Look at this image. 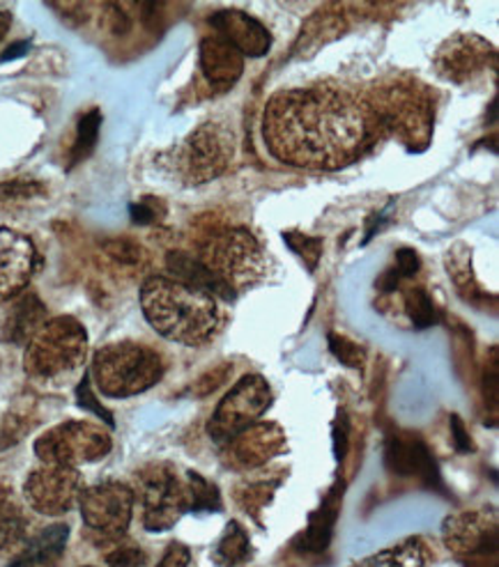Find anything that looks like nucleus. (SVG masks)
I'll use <instances>...</instances> for the list:
<instances>
[{
	"label": "nucleus",
	"instance_id": "72a5a7b5",
	"mask_svg": "<svg viewBox=\"0 0 499 567\" xmlns=\"http://www.w3.org/2000/svg\"><path fill=\"white\" fill-rule=\"evenodd\" d=\"M104 256L124 269H141L147 260L143 246L132 239H109L104 241Z\"/></svg>",
	"mask_w": 499,
	"mask_h": 567
},
{
	"label": "nucleus",
	"instance_id": "a878e982",
	"mask_svg": "<svg viewBox=\"0 0 499 567\" xmlns=\"http://www.w3.org/2000/svg\"><path fill=\"white\" fill-rule=\"evenodd\" d=\"M47 198V186L40 179L19 177L0 182V212H21Z\"/></svg>",
	"mask_w": 499,
	"mask_h": 567
},
{
	"label": "nucleus",
	"instance_id": "8fccbe9b",
	"mask_svg": "<svg viewBox=\"0 0 499 567\" xmlns=\"http://www.w3.org/2000/svg\"><path fill=\"white\" fill-rule=\"evenodd\" d=\"M83 567H95V565H83Z\"/></svg>",
	"mask_w": 499,
	"mask_h": 567
},
{
	"label": "nucleus",
	"instance_id": "6e6552de",
	"mask_svg": "<svg viewBox=\"0 0 499 567\" xmlns=\"http://www.w3.org/2000/svg\"><path fill=\"white\" fill-rule=\"evenodd\" d=\"M233 134L220 122H205L184 138L175 152V171L190 184H205L220 177L233 162Z\"/></svg>",
	"mask_w": 499,
	"mask_h": 567
},
{
	"label": "nucleus",
	"instance_id": "c756f323",
	"mask_svg": "<svg viewBox=\"0 0 499 567\" xmlns=\"http://www.w3.org/2000/svg\"><path fill=\"white\" fill-rule=\"evenodd\" d=\"M222 494L196 471L186 474V513H220Z\"/></svg>",
	"mask_w": 499,
	"mask_h": 567
},
{
	"label": "nucleus",
	"instance_id": "f8f14e48",
	"mask_svg": "<svg viewBox=\"0 0 499 567\" xmlns=\"http://www.w3.org/2000/svg\"><path fill=\"white\" fill-rule=\"evenodd\" d=\"M442 540L465 567H497V517L486 511L445 519Z\"/></svg>",
	"mask_w": 499,
	"mask_h": 567
},
{
	"label": "nucleus",
	"instance_id": "7c9ffc66",
	"mask_svg": "<svg viewBox=\"0 0 499 567\" xmlns=\"http://www.w3.org/2000/svg\"><path fill=\"white\" fill-rule=\"evenodd\" d=\"M281 478H261V481H242L235 487V501L242 511L254 515L258 519L261 511L272 501Z\"/></svg>",
	"mask_w": 499,
	"mask_h": 567
},
{
	"label": "nucleus",
	"instance_id": "473e14b6",
	"mask_svg": "<svg viewBox=\"0 0 499 567\" xmlns=\"http://www.w3.org/2000/svg\"><path fill=\"white\" fill-rule=\"evenodd\" d=\"M405 310H408V318L413 320L415 329H430L440 322V310L435 308L424 288H413L405 292Z\"/></svg>",
	"mask_w": 499,
	"mask_h": 567
},
{
	"label": "nucleus",
	"instance_id": "393cba45",
	"mask_svg": "<svg viewBox=\"0 0 499 567\" xmlns=\"http://www.w3.org/2000/svg\"><path fill=\"white\" fill-rule=\"evenodd\" d=\"M28 528V519L23 513L21 501L12 492V487L0 485V551L17 547Z\"/></svg>",
	"mask_w": 499,
	"mask_h": 567
},
{
	"label": "nucleus",
	"instance_id": "9d476101",
	"mask_svg": "<svg viewBox=\"0 0 499 567\" xmlns=\"http://www.w3.org/2000/svg\"><path fill=\"white\" fill-rule=\"evenodd\" d=\"M134 498L132 487L115 481L88 487L79 498L83 524L98 535L100 543H118L132 524Z\"/></svg>",
	"mask_w": 499,
	"mask_h": 567
},
{
	"label": "nucleus",
	"instance_id": "0eeeda50",
	"mask_svg": "<svg viewBox=\"0 0 499 567\" xmlns=\"http://www.w3.org/2000/svg\"><path fill=\"white\" fill-rule=\"evenodd\" d=\"M113 449L111 434L88 421H68L51 427L35 441V455L44 464L70 466L100 462Z\"/></svg>",
	"mask_w": 499,
	"mask_h": 567
},
{
	"label": "nucleus",
	"instance_id": "4be33fe9",
	"mask_svg": "<svg viewBox=\"0 0 499 567\" xmlns=\"http://www.w3.org/2000/svg\"><path fill=\"white\" fill-rule=\"evenodd\" d=\"M68 540V524H53L38 533L33 540H28L26 547L8 563V567H58L62 556H65Z\"/></svg>",
	"mask_w": 499,
	"mask_h": 567
},
{
	"label": "nucleus",
	"instance_id": "423d86ee",
	"mask_svg": "<svg viewBox=\"0 0 499 567\" xmlns=\"http://www.w3.org/2000/svg\"><path fill=\"white\" fill-rule=\"evenodd\" d=\"M198 260L233 292L256 286L265 276L263 248L246 228L212 233L201 246Z\"/></svg>",
	"mask_w": 499,
	"mask_h": 567
},
{
	"label": "nucleus",
	"instance_id": "bb28decb",
	"mask_svg": "<svg viewBox=\"0 0 499 567\" xmlns=\"http://www.w3.org/2000/svg\"><path fill=\"white\" fill-rule=\"evenodd\" d=\"M426 565V547L419 538H408L385 551L364 558L355 567H424Z\"/></svg>",
	"mask_w": 499,
	"mask_h": 567
},
{
	"label": "nucleus",
	"instance_id": "b1692460",
	"mask_svg": "<svg viewBox=\"0 0 499 567\" xmlns=\"http://www.w3.org/2000/svg\"><path fill=\"white\" fill-rule=\"evenodd\" d=\"M445 265H447V271L454 280L456 290L460 292V297L472 303V306H488V301H495L492 295H488L481 286L479 280L475 276V269H472V254L467 250L465 244H456L447 258H445Z\"/></svg>",
	"mask_w": 499,
	"mask_h": 567
},
{
	"label": "nucleus",
	"instance_id": "2eb2a0df",
	"mask_svg": "<svg viewBox=\"0 0 499 567\" xmlns=\"http://www.w3.org/2000/svg\"><path fill=\"white\" fill-rule=\"evenodd\" d=\"M385 464L391 474L400 478L419 476L426 487L447 494L440 468L419 436L391 434L385 444Z\"/></svg>",
	"mask_w": 499,
	"mask_h": 567
},
{
	"label": "nucleus",
	"instance_id": "a18cd8bd",
	"mask_svg": "<svg viewBox=\"0 0 499 567\" xmlns=\"http://www.w3.org/2000/svg\"><path fill=\"white\" fill-rule=\"evenodd\" d=\"M157 567H192V551L180 543H173V545H169V549Z\"/></svg>",
	"mask_w": 499,
	"mask_h": 567
},
{
	"label": "nucleus",
	"instance_id": "a211bd4d",
	"mask_svg": "<svg viewBox=\"0 0 499 567\" xmlns=\"http://www.w3.org/2000/svg\"><path fill=\"white\" fill-rule=\"evenodd\" d=\"M210 25L242 55L261 58L272 49V35L267 25H263L252 14L240 10H222L212 14Z\"/></svg>",
	"mask_w": 499,
	"mask_h": 567
},
{
	"label": "nucleus",
	"instance_id": "f257e3e1",
	"mask_svg": "<svg viewBox=\"0 0 499 567\" xmlns=\"http://www.w3.org/2000/svg\"><path fill=\"white\" fill-rule=\"evenodd\" d=\"M373 136L364 100L336 85L276 92L265 106L263 138L274 159L306 171H338L359 159Z\"/></svg>",
	"mask_w": 499,
	"mask_h": 567
},
{
	"label": "nucleus",
	"instance_id": "5701e85b",
	"mask_svg": "<svg viewBox=\"0 0 499 567\" xmlns=\"http://www.w3.org/2000/svg\"><path fill=\"white\" fill-rule=\"evenodd\" d=\"M166 269L171 271L173 280L182 282V286L196 288L210 297H222L226 301L235 299V292L226 286L224 280L216 278L196 256L182 254V250H171L166 256Z\"/></svg>",
	"mask_w": 499,
	"mask_h": 567
},
{
	"label": "nucleus",
	"instance_id": "a19ab883",
	"mask_svg": "<svg viewBox=\"0 0 499 567\" xmlns=\"http://www.w3.org/2000/svg\"><path fill=\"white\" fill-rule=\"evenodd\" d=\"M332 436H334V455L340 462L348 453V441H350L348 439L350 436V423H348L346 412H338V416L334 421V427H332Z\"/></svg>",
	"mask_w": 499,
	"mask_h": 567
},
{
	"label": "nucleus",
	"instance_id": "dca6fc26",
	"mask_svg": "<svg viewBox=\"0 0 499 567\" xmlns=\"http://www.w3.org/2000/svg\"><path fill=\"white\" fill-rule=\"evenodd\" d=\"M492 58L495 49L479 35H454L435 53V70L449 83H465L481 74Z\"/></svg>",
	"mask_w": 499,
	"mask_h": 567
},
{
	"label": "nucleus",
	"instance_id": "1a4fd4ad",
	"mask_svg": "<svg viewBox=\"0 0 499 567\" xmlns=\"http://www.w3.org/2000/svg\"><path fill=\"white\" fill-rule=\"evenodd\" d=\"M136 492L143 506V526L152 533L173 528L186 513V485L171 464H147L136 474Z\"/></svg>",
	"mask_w": 499,
	"mask_h": 567
},
{
	"label": "nucleus",
	"instance_id": "f3484780",
	"mask_svg": "<svg viewBox=\"0 0 499 567\" xmlns=\"http://www.w3.org/2000/svg\"><path fill=\"white\" fill-rule=\"evenodd\" d=\"M38 269V250L28 237L0 228V301L19 297Z\"/></svg>",
	"mask_w": 499,
	"mask_h": 567
},
{
	"label": "nucleus",
	"instance_id": "f704fd0d",
	"mask_svg": "<svg viewBox=\"0 0 499 567\" xmlns=\"http://www.w3.org/2000/svg\"><path fill=\"white\" fill-rule=\"evenodd\" d=\"M284 241L288 244L293 254L306 265L308 271H316V267L323 258V239L299 235V233H284Z\"/></svg>",
	"mask_w": 499,
	"mask_h": 567
},
{
	"label": "nucleus",
	"instance_id": "2f4dec72",
	"mask_svg": "<svg viewBox=\"0 0 499 567\" xmlns=\"http://www.w3.org/2000/svg\"><path fill=\"white\" fill-rule=\"evenodd\" d=\"M100 127H102V113L98 109H90L88 113L81 115L79 127H77V138L72 145V156H70L72 166L88 159L92 150H95L98 138H100Z\"/></svg>",
	"mask_w": 499,
	"mask_h": 567
},
{
	"label": "nucleus",
	"instance_id": "49530a36",
	"mask_svg": "<svg viewBox=\"0 0 499 567\" xmlns=\"http://www.w3.org/2000/svg\"><path fill=\"white\" fill-rule=\"evenodd\" d=\"M124 8H128V6H118V3L104 6L109 28L113 30L115 35H122V33H128V30H130V14H124Z\"/></svg>",
	"mask_w": 499,
	"mask_h": 567
},
{
	"label": "nucleus",
	"instance_id": "09e8293b",
	"mask_svg": "<svg viewBox=\"0 0 499 567\" xmlns=\"http://www.w3.org/2000/svg\"><path fill=\"white\" fill-rule=\"evenodd\" d=\"M10 23H12V14L10 12H0V42H3L6 33L10 30Z\"/></svg>",
	"mask_w": 499,
	"mask_h": 567
},
{
	"label": "nucleus",
	"instance_id": "37998d69",
	"mask_svg": "<svg viewBox=\"0 0 499 567\" xmlns=\"http://www.w3.org/2000/svg\"><path fill=\"white\" fill-rule=\"evenodd\" d=\"M421 262H419V254L413 248H400L396 254V267L394 271L400 276V278H410L419 271Z\"/></svg>",
	"mask_w": 499,
	"mask_h": 567
},
{
	"label": "nucleus",
	"instance_id": "c03bdc74",
	"mask_svg": "<svg viewBox=\"0 0 499 567\" xmlns=\"http://www.w3.org/2000/svg\"><path fill=\"white\" fill-rule=\"evenodd\" d=\"M449 427H451L454 449H456L458 453H472V451H475L472 436H470V432L465 430V423H462V419H460L458 414H454V416L449 419Z\"/></svg>",
	"mask_w": 499,
	"mask_h": 567
},
{
	"label": "nucleus",
	"instance_id": "9b49d317",
	"mask_svg": "<svg viewBox=\"0 0 499 567\" xmlns=\"http://www.w3.org/2000/svg\"><path fill=\"white\" fill-rule=\"evenodd\" d=\"M272 404V391L265 377L246 374L231 389V393L220 402L207 425L212 439L226 444L228 439L254 425Z\"/></svg>",
	"mask_w": 499,
	"mask_h": 567
},
{
	"label": "nucleus",
	"instance_id": "f03ea898",
	"mask_svg": "<svg viewBox=\"0 0 499 567\" xmlns=\"http://www.w3.org/2000/svg\"><path fill=\"white\" fill-rule=\"evenodd\" d=\"M141 308L154 331L186 348L210 342L222 322L214 297L166 276H150L143 282Z\"/></svg>",
	"mask_w": 499,
	"mask_h": 567
},
{
	"label": "nucleus",
	"instance_id": "20e7f679",
	"mask_svg": "<svg viewBox=\"0 0 499 567\" xmlns=\"http://www.w3.org/2000/svg\"><path fill=\"white\" fill-rule=\"evenodd\" d=\"M164 370V359L145 344L115 342L98 350L90 374L106 398H132L157 384Z\"/></svg>",
	"mask_w": 499,
	"mask_h": 567
},
{
	"label": "nucleus",
	"instance_id": "aec40b11",
	"mask_svg": "<svg viewBox=\"0 0 499 567\" xmlns=\"http://www.w3.org/2000/svg\"><path fill=\"white\" fill-rule=\"evenodd\" d=\"M201 70L214 90L226 92L240 81L244 72V58L226 40L212 35L201 42Z\"/></svg>",
	"mask_w": 499,
	"mask_h": 567
},
{
	"label": "nucleus",
	"instance_id": "4468645a",
	"mask_svg": "<svg viewBox=\"0 0 499 567\" xmlns=\"http://www.w3.org/2000/svg\"><path fill=\"white\" fill-rule=\"evenodd\" d=\"M286 451V432L276 423H254L224 444V464L235 471H252Z\"/></svg>",
	"mask_w": 499,
	"mask_h": 567
},
{
	"label": "nucleus",
	"instance_id": "39448f33",
	"mask_svg": "<svg viewBox=\"0 0 499 567\" xmlns=\"http://www.w3.org/2000/svg\"><path fill=\"white\" fill-rule=\"evenodd\" d=\"M373 124L394 134L408 150H426L432 136V102L410 83H394L376 90L366 102Z\"/></svg>",
	"mask_w": 499,
	"mask_h": 567
},
{
	"label": "nucleus",
	"instance_id": "cd10ccee",
	"mask_svg": "<svg viewBox=\"0 0 499 567\" xmlns=\"http://www.w3.org/2000/svg\"><path fill=\"white\" fill-rule=\"evenodd\" d=\"M248 558H252V540H248L242 524L231 522L222 535V540L216 543L212 560L220 567H235L246 563Z\"/></svg>",
	"mask_w": 499,
	"mask_h": 567
},
{
	"label": "nucleus",
	"instance_id": "e433bc0d",
	"mask_svg": "<svg viewBox=\"0 0 499 567\" xmlns=\"http://www.w3.org/2000/svg\"><path fill=\"white\" fill-rule=\"evenodd\" d=\"M109 567H143L147 563L145 551L134 543H113L111 551H106Z\"/></svg>",
	"mask_w": 499,
	"mask_h": 567
},
{
	"label": "nucleus",
	"instance_id": "6ab92c4d",
	"mask_svg": "<svg viewBox=\"0 0 499 567\" xmlns=\"http://www.w3.org/2000/svg\"><path fill=\"white\" fill-rule=\"evenodd\" d=\"M44 322L47 306L42 299L33 292H21L19 297L10 299V306L0 312V340L23 348Z\"/></svg>",
	"mask_w": 499,
	"mask_h": 567
},
{
	"label": "nucleus",
	"instance_id": "412c9836",
	"mask_svg": "<svg viewBox=\"0 0 499 567\" xmlns=\"http://www.w3.org/2000/svg\"><path fill=\"white\" fill-rule=\"evenodd\" d=\"M340 503H343V483L336 481L329 492L325 494L320 508L310 513L306 528L295 538V547L306 554H323L329 543L332 535L338 522L340 513Z\"/></svg>",
	"mask_w": 499,
	"mask_h": 567
},
{
	"label": "nucleus",
	"instance_id": "de8ad7c7",
	"mask_svg": "<svg viewBox=\"0 0 499 567\" xmlns=\"http://www.w3.org/2000/svg\"><path fill=\"white\" fill-rule=\"evenodd\" d=\"M30 49V44L28 42H19V44H14V47H10L3 55H0V62H8V60H14V58H19V55H23L26 51Z\"/></svg>",
	"mask_w": 499,
	"mask_h": 567
},
{
	"label": "nucleus",
	"instance_id": "c9c22d12",
	"mask_svg": "<svg viewBox=\"0 0 499 567\" xmlns=\"http://www.w3.org/2000/svg\"><path fill=\"white\" fill-rule=\"evenodd\" d=\"M327 342H329L332 354H334L343 365L359 370V368L366 363V352H364V348H359V344L353 342L350 338L338 336V333H329Z\"/></svg>",
	"mask_w": 499,
	"mask_h": 567
},
{
	"label": "nucleus",
	"instance_id": "7ed1b4c3",
	"mask_svg": "<svg viewBox=\"0 0 499 567\" xmlns=\"http://www.w3.org/2000/svg\"><path fill=\"white\" fill-rule=\"evenodd\" d=\"M88 354V333L70 315L47 320L26 344L23 368L30 380L49 386L68 384Z\"/></svg>",
	"mask_w": 499,
	"mask_h": 567
},
{
	"label": "nucleus",
	"instance_id": "ea45409f",
	"mask_svg": "<svg viewBox=\"0 0 499 567\" xmlns=\"http://www.w3.org/2000/svg\"><path fill=\"white\" fill-rule=\"evenodd\" d=\"M231 374H233V365H228V363H224V365H220V368H214V370L205 372V374L201 377V380L194 384V393H196L198 398H205V395L214 393L216 389H220L222 384H226V382L231 380Z\"/></svg>",
	"mask_w": 499,
	"mask_h": 567
},
{
	"label": "nucleus",
	"instance_id": "c85d7f7f",
	"mask_svg": "<svg viewBox=\"0 0 499 567\" xmlns=\"http://www.w3.org/2000/svg\"><path fill=\"white\" fill-rule=\"evenodd\" d=\"M340 30H343V17L329 12V8H327L325 12L314 14V19L306 23V28H302V35H299V42H297L295 51L299 55H304V51L318 49L320 42L325 44V42L338 38Z\"/></svg>",
	"mask_w": 499,
	"mask_h": 567
},
{
	"label": "nucleus",
	"instance_id": "4c0bfd02",
	"mask_svg": "<svg viewBox=\"0 0 499 567\" xmlns=\"http://www.w3.org/2000/svg\"><path fill=\"white\" fill-rule=\"evenodd\" d=\"M77 402L79 406L88 409V412H92L95 416H100L106 425L113 427V414L109 412V409L102 406V402L95 398V393H92V386H90V374H83V380L79 382L77 386Z\"/></svg>",
	"mask_w": 499,
	"mask_h": 567
},
{
	"label": "nucleus",
	"instance_id": "58836bf2",
	"mask_svg": "<svg viewBox=\"0 0 499 567\" xmlns=\"http://www.w3.org/2000/svg\"><path fill=\"white\" fill-rule=\"evenodd\" d=\"M130 214L134 224L150 226V224H157V220L166 214V207L160 198H141L130 207Z\"/></svg>",
	"mask_w": 499,
	"mask_h": 567
},
{
	"label": "nucleus",
	"instance_id": "79ce46f5",
	"mask_svg": "<svg viewBox=\"0 0 499 567\" xmlns=\"http://www.w3.org/2000/svg\"><path fill=\"white\" fill-rule=\"evenodd\" d=\"M497 382H499V365H497V350L492 348L490 361L486 363V370H483V395H486V404H490L492 409H497Z\"/></svg>",
	"mask_w": 499,
	"mask_h": 567
},
{
	"label": "nucleus",
	"instance_id": "ddd939ff",
	"mask_svg": "<svg viewBox=\"0 0 499 567\" xmlns=\"http://www.w3.org/2000/svg\"><path fill=\"white\" fill-rule=\"evenodd\" d=\"M83 494V478L79 468L44 464L28 476L23 496L28 506L40 515L58 517L70 513Z\"/></svg>",
	"mask_w": 499,
	"mask_h": 567
}]
</instances>
